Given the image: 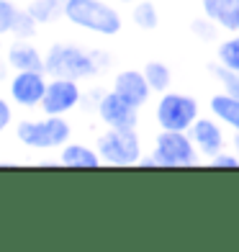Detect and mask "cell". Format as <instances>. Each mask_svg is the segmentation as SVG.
Listing matches in <instances>:
<instances>
[{
  "label": "cell",
  "mask_w": 239,
  "mask_h": 252,
  "mask_svg": "<svg viewBox=\"0 0 239 252\" xmlns=\"http://www.w3.org/2000/svg\"><path fill=\"white\" fill-rule=\"evenodd\" d=\"M62 13L72 24L88 31L103 33V36H113V33L121 31V16L100 0H67Z\"/></svg>",
  "instance_id": "obj_1"
},
{
  "label": "cell",
  "mask_w": 239,
  "mask_h": 252,
  "mask_svg": "<svg viewBox=\"0 0 239 252\" xmlns=\"http://www.w3.org/2000/svg\"><path fill=\"white\" fill-rule=\"evenodd\" d=\"M47 72L54 77H67V80H83L98 72L95 60L85 54L77 47H67V44H57L47 57Z\"/></svg>",
  "instance_id": "obj_2"
},
{
  "label": "cell",
  "mask_w": 239,
  "mask_h": 252,
  "mask_svg": "<svg viewBox=\"0 0 239 252\" xmlns=\"http://www.w3.org/2000/svg\"><path fill=\"white\" fill-rule=\"evenodd\" d=\"M139 152L142 147L134 129H113L111 126V131L98 139V155L108 165H134L142 159Z\"/></svg>",
  "instance_id": "obj_3"
},
{
  "label": "cell",
  "mask_w": 239,
  "mask_h": 252,
  "mask_svg": "<svg viewBox=\"0 0 239 252\" xmlns=\"http://www.w3.org/2000/svg\"><path fill=\"white\" fill-rule=\"evenodd\" d=\"M18 139L36 147V150H49V147H62L70 139V126L60 116H49L47 121H21L18 124Z\"/></svg>",
  "instance_id": "obj_4"
},
{
  "label": "cell",
  "mask_w": 239,
  "mask_h": 252,
  "mask_svg": "<svg viewBox=\"0 0 239 252\" xmlns=\"http://www.w3.org/2000/svg\"><path fill=\"white\" fill-rule=\"evenodd\" d=\"M190 136H185V131H162L157 136V159L162 167H190L196 165V150H193Z\"/></svg>",
  "instance_id": "obj_5"
},
{
  "label": "cell",
  "mask_w": 239,
  "mask_h": 252,
  "mask_svg": "<svg viewBox=\"0 0 239 252\" xmlns=\"http://www.w3.org/2000/svg\"><path fill=\"white\" fill-rule=\"evenodd\" d=\"M196 116H198V106H196V100L188 98V95L170 93V95H165L162 100H159V106H157V121L167 131L190 129Z\"/></svg>",
  "instance_id": "obj_6"
},
{
  "label": "cell",
  "mask_w": 239,
  "mask_h": 252,
  "mask_svg": "<svg viewBox=\"0 0 239 252\" xmlns=\"http://www.w3.org/2000/svg\"><path fill=\"white\" fill-rule=\"evenodd\" d=\"M77 100H80V88L75 80L54 77V83L47 85V95H44L41 106L47 111V116H62L64 111L77 106Z\"/></svg>",
  "instance_id": "obj_7"
},
{
  "label": "cell",
  "mask_w": 239,
  "mask_h": 252,
  "mask_svg": "<svg viewBox=\"0 0 239 252\" xmlns=\"http://www.w3.org/2000/svg\"><path fill=\"white\" fill-rule=\"evenodd\" d=\"M98 113L108 126H113V129H134L136 126V106L129 103L123 95H119L116 90L100 98Z\"/></svg>",
  "instance_id": "obj_8"
},
{
  "label": "cell",
  "mask_w": 239,
  "mask_h": 252,
  "mask_svg": "<svg viewBox=\"0 0 239 252\" xmlns=\"http://www.w3.org/2000/svg\"><path fill=\"white\" fill-rule=\"evenodd\" d=\"M10 95L21 106H39L47 95V83L36 70H18V75L10 83Z\"/></svg>",
  "instance_id": "obj_9"
},
{
  "label": "cell",
  "mask_w": 239,
  "mask_h": 252,
  "mask_svg": "<svg viewBox=\"0 0 239 252\" xmlns=\"http://www.w3.org/2000/svg\"><path fill=\"white\" fill-rule=\"evenodd\" d=\"M190 139L196 142L198 150L203 155H209V157H216L224 150V134H221L219 126H216L213 121H209V119H196L193 121Z\"/></svg>",
  "instance_id": "obj_10"
},
{
  "label": "cell",
  "mask_w": 239,
  "mask_h": 252,
  "mask_svg": "<svg viewBox=\"0 0 239 252\" xmlns=\"http://www.w3.org/2000/svg\"><path fill=\"white\" fill-rule=\"evenodd\" d=\"M149 83H147V77L144 72H134V70H126V72H121L116 77V93L123 95L129 103H134L136 108L142 106V103L147 100V95H149Z\"/></svg>",
  "instance_id": "obj_11"
},
{
  "label": "cell",
  "mask_w": 239,
  "mask_h": 252,
  "mask_svg": "<svg viewBox=\"0 0 239 252\" xmlns=\"http://www.w3.org/2000/svg\"><path fill=\"white\" fill-rule=\"evenodd\" d=\"M0 33L31 36L33 33V16L21 13V10L13 3H8V0H0Z\"/></svg>",
  "instance_id": "obj_12"
},
{
  "label": "cell",
  "mask_w": 239,
  "mask_h": 252,
  "mask_svg": "<svg viewBox=\"0 0 239 252\" xmlns=\"http://www.w3.org/2000/svg\"><path fill=\"white\" fill-rule=\"evenodd\" d=\"M203 10L221 29L239 31V0H203Z\"/></svg>",
  "instance_id": "obj_13"
},
{
  "label": "cell",
  "mask_w": 239,
  "mask_h": 252,
  "mask_svg": "<svg viewBox=\"0 0 239 252\" xmlns=\"http://www.w3.org/2000/svg\"><path fill=\"white\" fill-rule=\"evenodd\" d=\"M8 60L16 70H36V72L47 70V62L41 60V54L33 47H29V44H16V47L10 49Z\"/></svg>",
  "instance_id": "obj_14"
},
{
  "label": "cell",
  "mask_w": 239,
  "mask_h": 252,
  "mask_svg": "<svg viewBox=\"0 0 239 252\" xmlns=\"http://www.w3.org/2000/svg\"><path fill=\"white\" fill-rule=\"evenodd\" d=\"M211 108L224 124H229L232 129L239 134V95H213L211 98Z\"/></svg>",
  "instance_id": "obj_15"
},
{
  "label": "cell",
  "mask_w": 239,
  "mask_h": 252,
  "mask_svg": "<svg viewBox=\"0 0 239 252\" xmlns=\"http://www.w3.org/2000/svg\"><path fill=\"white\" fill-rule=\"evenodd\" d=\"M60 162L67 165V167H98L100 155L88 150V147H83V144H70V147L62 150Z\"/></svg>",
  "instance_id": "obj_16"
},
{
  "label": "cell",
  "mask_w": 239,
  "mask_h": 252,
  "mask_svg": "<svg viewBox=\"0 0 239 252\" xmlns=\"http://www.w3.org/2000/svg\"><path fill=\"white\" fill-rule=\"evenodd\" d=\"M144 77H147V83H149V88L152 90H167V85H170V70L162 64V62H149L144 67Z\"/></svg>",
  "instance_id": "obj_17"
},
{
  "label": "cell",
  "mask_w": 239,
  "mask_h": 252,
  "mask_svg": "<svg viewBox=\"0 0 239 252\" xmlns=\"http://www.w3.org/2000/svg\"><path fill=\"white\" fill-rule=\"evenodd\" d=\"M219 60L224 67H229V70L239 72V36L234 39H226L221 47H219Z\"/></svg>",
  "instance_id": "obj_18"
},
{
  "label": "cell",
  "mask_w": 239,
  "mask_h": 252,
  "mask_svg": "<svg viewBox=\"0 0 239 252\" xmlns=\"http://www.w3.org/2000/svg\"><path fill=\"white\" fill-rule=\"evenodd\" d=\"M134 21H136V26H142V29H154L157 26V10L152 3H139L134 8Z\"/></svg>",
  "instance_id": "obj_19"
},
{
  "label": "cell",
  "mask_w": 239,
  "mask_h": 252,
  "mask_svg": "<svg viewBox=\"0 0 239 252\" xmlns=\"http://www.w3.org/2000/svg\"><path fill=\"white\" fill-rule=\"evenodd\" d=\"M64 3H67V0H36V5H33L31 8V16L33 18H52L54 13H57V10H64Z\"/></svg>",
  "instance_id": "obj_20"
},
{
  "label": "cell",
  "mask_w": 239,
  "mask_h": 252,
  "mask_svg": "<svg viewBox=\"0 0 239 252\" xmlns=\"http://www.w3.org/2000/svg\"><path fill=\"white\" fill-rule=\"evenodd\" d=\"M216 77L221 80V85L226 88V93L229 95H239V72L229 70V67H216Z\"/></svg>",
  "instance_id": "obj_21"
},
{
  "label": "cell",
  "mask_w": 239,
  "mask_h": 252,
  "mask_svg": "<svg viewBox=\"0 0 239 252\" xmlns=\"http://www.w3.org/2000/svg\"><path fill=\"white\" fill-rule=\"evenodd\" d=\"M211 165L213 167H239V157L237 155H216V157H211Z\"/></svg>",
  "instance_id": "obj_22"
},
{
  "label": "cell",
  "mask_w": 239,
  "mask_h": 252,
  "mask_svg": "<svg viewBox=\"0 0 239 252\" xmlns=\"http://www.w3.org/2000/svg\"><path fill=\"white\" fill-rule=\"evenodd\" d=\"M8 121H10V108H8V103L0 98V131L8 126Z\"/></svg>",
  "instance_id": "obj_23"
},
{
  "label": "cell",
  "mask_w": 239,
  "mask_h": 252,
  "mask_svg": "<svg viewBox=\"0 0 239 252\" xmlns=\"http://www.w3.org/2000/svg\"><path fill=\"white\" fill-rule=\"evenodd\" d=\"M237 152H239V134H237Z\"/></svg>",
  "instance_id": "obj_24"
},
{
  "label": "cell",
  "mask_w": 239,
  "mask_h": 252,
  "mask_svg": "<svg viewBox=\"0 0 239 252\" xmlns=\"http://www.w3.org/2000/svg\"><path fill=\"white\" fill-rule=\"evenodd\" d=\"M123 3H129V0H123Z\"/></svg>",
  "instance_id": "obj_25"
},
{
  "label": "cell",
  "mask_w": 239,
  "mask_h": 252,
  "mask_svg": "<svg viewBox=\"0 0 239 252\" xmlns=\"http://www.w3.org/2000/svg\"><path fill=\"white\" fill-rule=\"evenodd\" d=\"M0 75H3V70H0Z\"/></svg>",
  "instance_id": "obj_26"
}]
</instances>
